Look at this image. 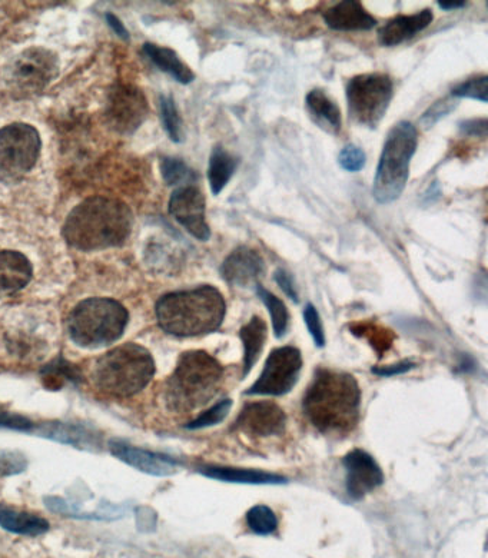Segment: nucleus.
Listing matches in <instances>:
<instances>
[{
  "instance_id": "obj_1",
  "label": "nucleus",
  "mask_w": 488,
  "mask_h": 558,
  "mask_svg": "<svg viewBox=\"0 0 488 558\" xmlns=\"http://www.w3.org/2000/svg\"><path fill=\"white\" fill-rule=\"evenodd\" d=\"M134 214L125 202L91 197L69 212L63 238L76 251L96 252L122 247L132 234Z\"/></svg>"
},
{
  "instance_id": "obj_2",
  "label": "nucleus",
  "mask_w": 488,
  "mask_h": 558,
  "mask_svg": "<svg viewBox=\"0 0 488 558\" xmlns=\"http://www.w3.org/2000/svg\"><path fill=\"white\" fill-rule=\"evenodd\" d=\"M361 391L347 372L320 370L304 397V413L321 433L345 435L360 420Z\"/></svg>"
},
{
  "instance_id": "obj_3",
  "label": "nucleus",
  "mask_w": 488,
  "mask_h": 558,
  "mask_svg": "<svg viewBox=\"0 0 488 558\" xmlns=\"http://www.w3.org/2000/svg\"><path fill=\"white\" fill-rule=\"evenodd\" d=\"M159 327L174 337L189 338L211 334L221 327L227 302L211 285L194 290L169 292L156 302Z\"/></svg>"
},
{
  "instance_id": "obj_4",
  "label": "nucleus",
  "mask_w": 488,
  "mask_h": 558,
  "mask_svg": "<svg viewBox=\"0 0 488 558\" xmlns=\"http://www.w3.org/2000/svg\"><path fill=\"white\" fill-rule=\"evenodd\" d=\"M224 368L205 351H188L179 358L165 387V401L175 413H191L217 395Z\"/></svg>"
},
{
  "instance_id": "obj_5",
  "label": "nucleus",
  "mask_w": 488,
  "mask_h": 558,
  "mask_svg": "<svg viewBox=\"0 0 488 558\" xmlns=\"http://www.w3.org/2000/svg\"><path fill=\"white\" fill-rule=\"evenodd\" d=\"M155 362L151 352L141 345L125 344L114 348L96 361L92 381L102 393L131 397L151 383Z\"/></svg>"
},
{
  "instance_id": "obj_6",
  "label": "nucleus",
  "mask_w": 488,
  "mask_h": 558,
  "mask_svg": "<svg viewBox=\"0 0 488 558\" xmlns=\"http://www.w3.org/2000/svg\"><path fill=\"white\" fill-rule=\"evenodd\" d=\"M417 145L418 131L411 122H398L388 132L373 184V197L378 204H391L403 195Z\"/></svg>"
},
{
  "instance_id": "obj_7",
  "label": "nucleus",
  "mask_w": 488,
  "mask_h": 558,
  "mask_svg": "<svg viewBox=\"0 0 488 558\" xmlns=\"http://www.w3.org/2000/svg\"><path fill=\"white\" fill-rule=\"evenodd\" d=\"M129 314L121 302L111 298H89L79 302L69 315L72 341L82 348L108 347L124 335Z\"/></svg>"
},
{
  "instance_id": "obj_8",
  "label": "nucleus",
  "mask_w": 488,
  "mask_h": 558,
  "mask_svg": "<svg viewBox=\"0 0 488 558\" xmlns=\"http://www.w3.org/2000/svg\"><path fill=\"white\" fill-rule=\"evenodd\" d=\"M348 114L355 124L374 129L383 121L394 96V83L385 73L353 76L345 89Z\"/></svg>"
},
{
  "instance_id": "obj_9",
  "label": "nucleus",
  "mask_w": 488,
  "mask_h": 558,
  "mask_svg": "<svg viewBox=\"0 0 488 558\" xmlns=\"http://www.w3.org/2000/svg\"><path fill=\"white\" fill-rule=\"evenodd\" d=\"M42 151V139L35 126L15 122L0 128V182H21L35 168Z\"/></svg>"
},
{
  "instance_id": "obj_10",
  "label": "nucleus",
  "mask_w": 488,
  "mask_h": 558,
  "mask_svg": "<svg viewBox=\"0 0 488 558\" xmlns=\"http://www.w3.org/2000/svg\"><path fill=\"white\" fill-rule=\"evenodd\" d=\"M59 63L58 55L51 49L32 46L6 66L5 81L18 95H36L58 78Z\"/></svg>"
},
{
  "instance_id": "obj_11",
  "label": "nucleus",
  "mask_w": 488,
  "mask_h": 558,
  "mask_svg": "<svg viewBox=\"0 0 488 558\" xmlns=\"http://www.w3.org/2000/svg\"><path fill=\"white\" fill-rule=\"evenodd\" d=\"M302 368L301 352L295 347H280L271 352L257 383L247 394L280 397L290 393L297 384Z\"/></svg>"
},
{
  "instance_id": "obj_12",
  "label": "nucleus",
  "mask_w": 488,
  "mask_h": 558,
  "mask_svg": "<svg viewBox=\"0 0 488 558\" xmlns=\"http://www.w3.org/2000/svg\"><path fill=\"white\" fill-rule=\"evenodd\" d=\"M146 116L148 102L141 89L132 85H118L109 93L106 118L119 134H134L144 124Z\"/></svg>"
},
{
  "instance_id": "obj_13",
  "label": "nucleus",
  "mask_w": 488,
  "mask_h": 558,
  "mask_svg": "<svg viewBox=\"0 0 488 558\" xmlns=\"http://www.w3.org/2000/svg\"><path fill=\"white\" fill-rule=\"evenodd\" d=\"M169 214L181 227L198 241L207 242L211 238V228L207 222V202L201 189L194 185L181 186L169 199Z\"/></svg>"
},
{
  "instance_id": "obj_14",
  "label": "nucleus",
  "mask_w": 488,
  "mask_h": 558,
  "mask_svg": "<svg viewBox=\"0 0 488 558\" xmlns=\"http://www.w3.org/2000/svg\"><path fill=\"white\" fill-rule=\"evenodd\" d=\"M345 486L348 496L361 500L384 483V474L367 451L353 450L345 455Z\"/></svg>"
},
{
  "instance_id": "obj_15",
  "label": "nucleus",
  "mask_w": 488,
  "mask_h": 558,
  "mask_svg": "<svg viewBox=\"0 0 488 558\" xmlns=\"http://www.w3.org/2000/svg\"><path fill=\"white\" fill-rule=\"evenodd\" d=\"M287 417L277 404L271 401L245 405L239 413L235 428L254 437H274L284 431Z\"/></svg>"
},
{
  "instance_id": "obj_16",
  "label": "nucleus",
  "mask_w": 488,
  "mask_h": 558,
  "mask_svg": "<svg viewBox=\"0 0 488 558\" xmlns=\"http://www.w3.org/2000/svg\"><path fill=\"white\" fill-rule=\"evenodd\" d=\"M219 271L229 285L248 287L264 277L267 267L260 252L250 247H238L225 258Z\"/></svg>"
},
{
  "instance_id": "obj_17",
  "label": "nucleus",
  "mask_w": 488,
  "mask_h": 558,
  "mask_svg": "<svg viewBox=\"0 0 488 558\" xmlns=\"http://www.w3.org/2000/svg\"><path fill=\"white\" fill-rule=\"evenodd\" d=\"M109 451L118 460L131 465L142 473L156 477L174 476L179 470V464L174 458L165 454L151 453V451L136 448L125 441L114 440L109 443Z\"/></svg>"
},
{
  "instance_id": "obj_18",
  "label": "nucleus",
  "mask_w": 488,
  "mask_h": 558,
  "mask_svg": "<svg viewBox=\"0 0 488 558\" xmlns=\"http://www.w3.org/2000/svg\"><path fill=\"white\" fill-rule=\"evenodd\" d=\"M33 265L25 254L13 249H0V298L11 297L28 287Z\"/></svg>"
},
{
  "instance_id": "obj_19",
  "label": "nucleus",
  "mask_w": 488,
  "mask_h": 558,
  "mask_svg": "<svg viewBox=\"0 0 488 558\" xmlns=\"http://www.w3.org/2000/svg\"><path fill=\"white\" fill-rule=\"evenodd\" d=\"M433 19L434 13L431 12V9H424L414 15L395 16L378 32V42L387 48L401 45V43L413 39L417 33L427 29Z\"/></svg>"
},
{
  "instance_id": "obj_20",
  "label": "nucleus",
  "mask_w": 488,
  "mask_h": 558,
  "mask_svg": "<svg viewBox=\"0 0 488 558\" xmlns=\"http://www.w3.org/2000/svg\"><path fill=\"white\" fill-rule=\"evenodd\" d=\"M322 18L333 31H371L374 26H377L374 16L365 11L364 6L355 0L335 3L322 13Z\"/></svg>"
},
{
  "instance_id": "obj_21",
  "label": "nucleus",
  "mask_w": 488,
  "mask_h": 558,
  "mask_svg": "<svg viewBox=\"0 0 488 558\" xmlns=\"http://www.w3.org/2000/svg\"><path fill=\"white\" fill-rule=\"evenodd\" d=\"M305 105L312 121L324 131L334 135L341 131L343 116H341L340 106L335 104L322 89H312L305 98Z\"/></svg>"
},
{
  "instance_id": "obj_22",
  "label": "nucleus",
  "mask_w": 488,
  "mask_h": 558,
  "mask_svg": "<svg viewBox=\"0 0 488 558\" xmlns=\"http://www.w3.org/2000/svg\"><path fill=\"white\" fill-rule=\"evenodd\" d=\"M144 53L146 58L149 59L156 68L161 69L162 72L171 75L175 81L188 85V83L195 81V73L191 68L179 58L178 53L172 51L171 48L165 46H158L155 43L146 42L144 45Z\"/></svg>"
},
{
  "instance_id": "obj_23",
  "label": "nucleus",
  "mask_w": 488,
  "mask_h": 558,
  "mask_svg": "<svg viewBox=\"0 0 488 558\" xmlns=\"http://www.w3.org/2000/svg\"><path fill=\"white\" fill-rule=\"evenodd\" d=\"M267 322L258 315H254L248 324L239 331L242 344H244V375L250 374L254 365L260 360L265 342H267Z\"/></svg>"
},
{
  "instance_id": "obj_24",
  "label": "nucleus",
  "mask_w": 488,
  "mask_h": 558,
  "mask_svg": "<svg viewBox=\"0 0 488 558\" xmlns=\"http://www.w3.org/2000/svg\"><path fill=\"white\" fill-rule=\"evenodd\" d=\"M0 526L11 533L31 537L41 536L51 527L48 521L41 516L2 507H0Z\"/></svg>"
},
{
  "instance_id": "obj_25",
  "label": "nucleus",
  "mask_w": 488,
  "mask_h": 558,
  "mask_svg": "<svg viewBox=\"0 0 488 558\" xmlns=\"http://www.w3.org/2000/svg\"><path fill=\"white\" fill-rule=\"evenodd\" d=\"M204 476L215 480L228 481L237 484H281L287 483L284 477L277 474L262 473V471L244 470V468L209 467L201 468Z\"/></svg>"
},
{
  "instance_id": "obj_26",
  "label": "nucleus",
  "mask_w": 488,
  "mask_h": 558,
  "mask_svg": "<svg viewBox=\"0 0 488 558\" xmlns=\"http://www.w3.org/2000/svg\"><path fill=\"white\" fill-rule=\"evenodd\" d=\"M238 161L221 146L212 149L208 165V181L212 194L219 195L237 171Z\"/></svg>"
},
{
  "instance_id": "obj_27",
  "label": "nucleus",
  "mask_w": 488,
  "mask_h": 558,
  "mask_svg": "<svg viewBox=\"0 0 488 558\" xmlns=\"http://www.w3.org/2000/svg\"><path fill=\"white\" fill-rule=\"evenodd\" d=\"M257 294L261 301L264 302L268 312H270L275 337H284L287 334L288 327H290V312H288V308L285 307L284 302L277 295L265 290L262 285H257Z\"/></svg>"
},
{
  "instance_id": "obj_28",
  "label": "nucleus",
  "mask_w": 488,
  "mask_h": 558,
  "mask_svg": "<svg viewBox=\"0 0 488 558\" xmlns=\"http://www.w3.org/2000/svg\"><path fill=\"white\" fill-rule=\"evenodd\" d=\"M159 108H161L162 125H164L169 139L175 144H182L185 141L184 121H182L174 98L162 95L159 98Z\"/></svg>"
},
{
  "instance_id": "obj_29",
  "label": "nucleus",
  "mask_w": 488,
  "mask_h": 558,
  "mask_svg": "<svg viewBox=\"0 0 488 558\" xmlns=\"http://www.w3.org/2000/svg\"><path fill=\"white\" fill-rule=\"evenodd\" d=\"M161 175L169 186H188L197 179L194 169L189 168L182 159L164 156L161 159Z\"/></svg>"
},
{
  "instance_id": "obj_30",
  "label": "nucleus",
  "mask_w": 488,
  "mask_h": 558,
  "mask_svg": "<svg viewBox=\"0 0 488 558\" xmlns=\"http://www.w3.org/2000/svg\"><path fill=\"white\" fill-rule=\"evenodd\" d=\"M42 377L46 387L52 388V390H59L69 381H73V383L79 381L78 370L72 364L63 360V358H58V360L51 362L42 371Z\"/></svg>"
},
{
  "instance_id": "obj_31",
  "label": "nucleus",
  "mask_w": 488,
  "mask_h": 558,
  "mask_svg": "<svg viewBox=\"0 0 488 558\" xmlns=\"http://www.w3.org/2000/svg\"><path fill=\"white\" fill-rule=\"evenodd\" d=\"M351 331L357 337L367 338L375 351L385 352L390 350L391 345H393V332L387 330V328L378 327L377 324H354Z\"/></svg>"
},
{
  "instance_id": "obj_32",
  "label": "nucleus",
  "mask_w": 488,
  "mask_h": 558,
  "mask_svg": "<svg viewBox=\"0 0 488 558\" xmlns=\"http://www.w3.org/2000/svg\"><path fill=\"white\" fill-rule=\"evenodd\" d=\"M247 524L251 531L260 536H268L278 528V518L267 506H254L247 513Z\"/></svg>"
},
{
  "instance_id": "obj_33",
  "label": "nucleus",
  "mask_w": 488,
  "mask_h": 558,
  "mask_svg": "<svg viewBox=\"0 0 488 558\" xmlns=\"http://www.w3.org/2000/svg\"><path fill=\"white\" fill-rule=\"evenodd\" d=\"M451 95L456 99H476V101L488 102V76L478 75L473 76V78L468 79L458 83L454 86Z\"/></svg>"
},
{
  "instance_id": "obj_34",
  "label": "nucleus",
  "mask_w": 488,
  "mask_h": 558,
  "mask_svg": "<svg viewBox=\"0 0 488 558\" xmlns=\"http://www.w3.org/2000/svg\"><path fill=\"white\" fill-rule=\"evenodd\" d=\"M232 408L231 400H224L221 403L215 404L214 407L209 408L195 418L194 421L188 424L189 430H198V428L212 427V425H217L225 420V417L229 414Z\"/></svg>"
},
{
  "instance_id": "obj_35",
  "label": "nucleus",
  "mask_w": 488,
  "mask_h": 558,
  "mask_svg": "<svg viewBox=\"0 0 488 558\" xmlns=\"http://www.w3.org/2000/svg\"><path fill=\"white\" fill-rule=\"evenodd\" d=\"M367 156L357 145H347L338 155V164L348 172H358L364 168Z\"/></svg>"
},
{
  "instance_id": "obj_36",
  "label": "nucleus",
  "mask_w": 488,
  "mask_h": 558,
  "mask_svg": "<svg viewBox=\"0 0 488 558\" xmlns=\"http://www.w3.org/2000/svg\"><path fill=\"white\" fill-rule=\"evenodd\" d=\"M456 105L457 102L453 101V99H440V101H437L436 104L427 109L426 114L421 116V124L424 125V128L436 125L440 119L450 114L456 108Z\"/></svg>"
},
{
  "instance_id": "obj_37",
  "label": "nucleus",
  "mask_w": 488,
  "mask_h": 558,
  "mask_svg": "<svg viewBox=\"0 0 488 558\" xmlns=\"http://www.w3.org/2000/svg\"><path fill=\"white\" fill-rule=\"evenodd\" d=\"M304 321L307 324L308 331H310L312 340H314L317 347H324L325 345V332L322 327L320 314L315 310L314 305L308 304L304 310Z\"/></svg>"
},
{
  "instance_id": "obj_38",
  "label": "nucleus",
  "mask_w": 488,
  "mask_h": 558,
  "mask_svg": "<svg viewBox=\"0 0 488 558\" xmlns=\"http://www.w3.org/2000/svg\"><path fill=\"white\" fill-rule=\"evenodd\" d=\"M26 467V460L19 453H2L0 451V477L22 473Z\"/></svg>"
},
{
  "instance_id": "obj_39",
  "label": "nucleus",
  "mask_w": 488,
  "mask_h": 558,
  "mask_svg": "<svg viewBox=\"0 0 488 558\" xmlns=\"http://www.w3.org/2000/svg\"><path fill=\"white\" fill-rule=\"evenodd\" d=\"M274 278L275 281H277L278 287L285 292V295H287L288 298H291L294 302L300 301V298H298L297 287H295V282L294 279H292L290 272L281 268L277 269V271H275Z\"/></svg>"
},
{
  "instance_id": "obj_40",
  "label": "nucleus",
  "mask_w": 488,
  "mask_h": 558,
  "mask_svg": "<svg viewBox=\"0 0 488 558\" xmlns=\"http://www.w3.org/2000/svg\"><path fill=\"white\" fill-rule=\"evenodd\" d=\"M487 119H468V121L460 122L458 129L461 134L468 136H478V138H486L487 136Z\"/></svg>"
},
{
  "instance_id": "obj_41",
  "label": "nucleus",
  "mask_w": 488,
  "mask_h": 558,
  "mask_svg": "<svg viewBox=\"0 0 488 558\" xmlns=\"http://www.w3.org/2000/svg\"><path fill=\"white\" fill-rule=\"evenodd\" d=\"M0 427L15 428V430H29L31 421L21 415H13L0 411Z\"/></svg>"
},
{
  "instance_id": "obj_42",
  "label": "nucleus",
  "mask_w": 488,
  "mask_h": 558,
  "mask_svg": "<svg viewBox=\"0 0 488 558\" xmlns=\"http://www.w3.org/2000/svg\"><path fill=\"white\" fill-rule=\"evenodd\" d=\"M105 19L106 22H108V25L111 26L112 31H114L116 35L122 39V41L128 42L129 39H131L128 29H126V26L122 23L118 16L114 15V13L108 12L105 15Z\"/></svg>"
},
{
  "instance_id": "obj_43",
  "label": "nucleus",
  "mask_w": 488,
  "mask_h": 558,
  "mask_svg": "<svg viewBox=\"0 0 488 558\" xmlns=\"http://www.w3.org/2000/svg\"><path fill=\"white\" fill-rule=\"evenodd\" d=\"M414 367H416V365H414L413 362L404 361L400 362L398 365H393V367L373 368V372L374 374L387 375V377H390V375L403 374V372L410 371L411 368Z\"/></svg>"
},
{
  "instance_id": "obj_44",
  "label": "nucleus",
  "mask_w": 488,
  "mask_h": 558,
  "mask_svg": "<svg viewBox=\"0 0 488 558\" xmlns=\"http://www.w3.org/2000/svg\"><path fill=\"white\" fill-rule=\"evenodd\" d=\"M437 5L440 6L441 9L444 11H457V9L466 8V2H460V0H456V2H447V0H441V2H437Z\"/></svg>"
}]
</instances>
